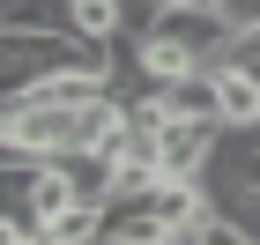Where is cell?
<instances>
[{"instance_id":"obj_1","label":"cell","mask_w":260,"mask_h":245,"mask_svg":"<svg viewBox=\"0 0 260 245\" xmlns=\"http://www.w3.org/2000/svg\"><path fill=\"white\" fill-rule=\"evenodd\" d=\"M156 112H164V119H193V126H223L216 67H201V75H186V82H171V89H156Z\"/></svg>"},{"instance_id":"obj_2","label":"cell","mask_w":260,"mask_h":245,"mask_svg":"<svg viewBox=\"0 0 260 245\" xmlns=\"http://www.w3.org/2000/svg\"><path fill=\"white\" fill-rule=\"evenodd\" d=\"M223 67H231V75H245V82H260V30H245V38L223 52Z\"/></svg>"},{"instance_id":"obj_3","label":"cell","mask_w":260,"mask_h":245,"mask_svg":"<svg viewBox=\"0 0 260 245\" xmlns=\"http://www.w3.org/2000/svg\"><path fill=\"white\" fill-rule=\"evenodd\" d=\"M0 245H15V230H8V223H0Z\"/></svg>"}]
</instances>
